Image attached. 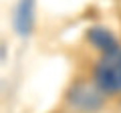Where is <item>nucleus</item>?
Masks as SVG:
<instances>
[{
  "mask_svg": "<svg viewBox=\"0 0 121 113\" xmlns=\"http://www.w3.org/2000/svg\"><path fill=\"white\" fill-rule=\"evenodd\" d=\"M93 81L107 95L121 93V44L101 52L93 71Z\"/></svg>",
  "mask_w": 121,
  "mask_h": 113,
  "instance_id": "nucleus-1",
  "label": "nucleus"
},
{
  "mask_svg": "<svg viewBox=\"0 0 121 113\" xmlns=\"http://www.w3.org/2000/svg\"><path fill=\"white\" fill-rule=\"evenodd\" d=\"M105 95L97 83H77L67 93V103L79 113H97L105 105Z\"/></svg>",
  "mask_w": 121,
  "mask_h": 113,
  "instance_id": "nucleus-2",
  "label": "nucleus"
},
{
  "mask_svg": "<svg viewBox=\"0 0 121 113\" xmlns=\"http://www.w3.org/2000/svg\"><path fill=\"white\" fill-rule=\"evenodd\" d=\"M36 24V0H16L12 8V30L20 39H28Z\"/></svg>",
  "mask_w": 121,
  "mask_h": 113,
  "instance_id": "nucleus-3",
  "label": "nucleus"
},
{
  "mask_svg": "<svg viewBox=\"0 0 121 113\" xmlns=\"http://www.w3.org/2000/svg\"><path fill=\"white\" fill-rule=\"evenodd\" d=\"M87 40H89L99 52H105V51H109V48H113L115 44H119L117 39L111 35V30L105 28V26H91L89 30H87Z\"/></svg>",
  "mask_w": 121,
  "mask_h": 113,
  "instance_id": "nucleus-4",
  "label": "nucleus"
},
{
  "mask_svg": "<svg viewBox=\"0 0 121 113\" xmlns=\"http://www.w3.org/2000/svg\"><path fill=\"white\" fill-rule=\"evenodd\" d=\"M2 61H6V47L2 44Z\"/></svg>",
  "mask_w": 121,
  "mask_h": 113,
  "instance_id": "nucleus-5",
  "label": "nucleus"
}]
</instances>
